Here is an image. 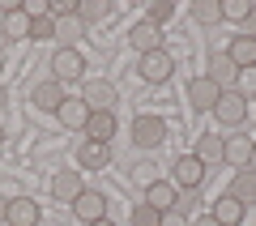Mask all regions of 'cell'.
Returning <instances> with one entry per match:
<instances>
[{
	"instance_id": "cell-1",
	"label": "cell",
	"mask_w": 256,
	"mask_h": 226,
	"mask_svg": "<svg viewBox=\"0 0 256 226\" xmlns=\"http://www.w3.org/2000/svg\"><path fill=\"white\" fill-rule=\"evenodd\" d=\"M166 141V120L162 116H137L132 120V145L137 150H158Z\"/></svg>"
},
{
	"instance_id": "cell-2",
	"label": "cell",
	"mask_w": 256,
	"mask_h": 226,
	"mask_svg": "<svg viewBox=\"0 0 256 226\" xmlns=\"http://www.w3.org/2000/svg\"><path fill=\"white\" fill-rule=\"evenodd\" d=\"M214 116H218V124L239 128V124L248 120V98H244V90H222V98H218V107H214Z\"/></svg>"
},
{
	"instance_id": "cell-3",
	"label": "cell",
	"mask_w": 256,
	"mask_h": 226,
	"mask_svg": "<svg viewBox=\"0 0 256 226\" xmlns=\"http://www.w3.org/2000/svg\"><path fill=\"white\" fill-rule=\"evenodd\" d=\"M141 77H146L150 86H162V82H171V72H175V60H171V52H162V47H158V52H146L141 56Z\"/></svg>"
},
{
	"instance_id": "cell-4",
	"label": "cell",
	"mask_w": 256,
	"mask_h": 226,
	"mask_svg": "<svg viewBox=\"0 0 256 226\" xmlns=\"http://www.w3.org/2000/svg\"><path fill=\"white\" fill-rule=\"evenodd\" d=\"M52 72H56V82H77L86 72V60H82V52L77 47H56V56H52Z\"/></svg>"
},
{
	"instance_id": "cell-5",
	"label": "cell",
	"mask_w": 256,
	"mask_h": 226,
	"mask_svg": "<svg viewBox=\"0 0 256 226\" xmlns=\"http://www.w3.org/2000/svg\"><path fill=\"white\" fill-rule=\"evenodd\" d=\"M171 184L175 188H201L205 184V162L201 158H192V154H184V158H175V166H171Z\"/></svg>"
},
{
	"instance_id": "cell-6",
	"label": "cell",
	"mask_w": 256,
	"mask_h": 226,
	"mask_svg": "<svg viewBox=\"0 0 256 226\" xmlns=\"http://www.w3.org/2000/svg\"><path fill=\"white\" fill-rule=\"evenodd\" d=\"M82 102H86L90 111H116V102H120V90H116L111 82H102V77H98V82H86V90H82Z\"/></svg>"
},
{
	"instance_id": "cell-7",
	"label": "cell",
	"mask_w": 256,
	"mask_h": 226,
	"mask_svg": "<svg viewBox=\"0 0 256 226\" xmlns=\"http://www.w3.org/2000/svg\"><path fill=\"white\" fill-rule=\"evenodd\" d=\"M218 98H222V86L218 82H210V77H192V82H188V102L196 111H214Z\"/></svg>"
},
{
	"instance_id": "cell-8",
	"label": "cell",
	"mask_w": 256,
	"mask_h": 226,
	"mask_svg": "<svg viewBox=\"0 0 256 226\" xmlns=\"http://www.w3.org/2000/svg\"><path fill=\"white\" fill-rule=\"evenodd\" d=\"M73 214L82 218L86 226H90V222H102V218H107V196H102V192H94V188H86L82 196L73 200Z\"/></svg>"
},
{
	"instance_id": "cell-9",
	"label": "cell",
	"mask_w": 256,
	"mask_h": 226,
	"mask_svg": "<svg viewBox=\"0 0 256 226\" xmlns=\"http://www.w3.org/2000/svg\"><path fill=\"white\" fill-rule=\"evenodd\" d=\"M0 13H4V38H30V13L18 0H4Z\"/></svg>"
},
{
	"instance_id": "cell-10",
	"label": "cell",
	"mask_w": 256,
	"mask_h": 226,
	"mask_svg": "<svg viewBox=\"0 0 256 226\" xmlns=\"http://www.w3.org/2000/svg\"><path fill=\"white\" fill-rule=\"evenodd\" d=\"M82 192H86L82 171H56V180H52V196L60 200V205H73Z\"/></svg>"
},
{
	"instance_id": "cell-11",
	"label": "cell",
	"mask_w": 256,
	"mask_h": 226,
	"mask_svg": "<svg viewBox=\"0 0 256 226\" xmlns=\"http://www.w3.org/2000/svg\"><path fill=\"white\" fill-rule=\"evenodd\" d=\"M146 205H154L158 214H171V209L180 205V188H175L171 180H154L146 188Z\"/></svg>"
},
{
	"instance_id": "cell-12",
	"label": "cell",
	"mask_w": 256,
	"mask_h": 226,
	"mask_svg": "<svg viewBox=\"0 0 256 226\" xmlns=\"http://www.w3.org/2000/svg\"><path fill=\"white\" fill-rule=\"evenodd\" d=\"M252 150H256L252 136H226V141H222V162H230L235 171H244V166L252 162Z\"/></svg>"
},
{
	"instance_id": "cell-13",
	"label": "cell",
	"mask_w": 256,
	"mask_h": 226,
	"mask_svg": "<svg viewBox=\"0 0 256 226\" xmlns=\"http://www.w3.org/2000/svg\"><path fill=\"white\" fill-rule=\"evenodd\" d=\"M64 98H68V94H64V86L56 82V77H52V82H38L34 90H30V102H34L38 111H60Z\"/></svg>"
},
{
	"instance_id": "cell-14",
	"label": "cell",
	"mask_w": 256,
	"mask_h": 226,
	"mask_svg": "<svg viewBox=\"0 0 256 226\" xmlns=\"http://www.w3.org/2000/svg\"><path fill=\"white\" fill-rule=\"evenodd\" d=\"M43 209H38L34 196H13L9 200V226H38Z\"/></svg>"
},
{
	"instance_id": "cell-15",
	"label": "cell",
	"mask_w": 256,
	"mask_h": 226,
	"mask_svg": "<svg viewBox=\"0 0 256 226\" xmlns=\"http://www.w3.org/2000/svg\"><path fill=\"white\" fill-rule=\"evenodd\" d=\"M77 162H82L86 171H102V166L111 162V145H102V141H82V145H77Z\"/></svg>"
},
{
	"instance_id": "cell-16",
	"label": "cell",
	"mask_w": 256,
	"mask_h": 226,
	"mask_svg": "<svg viewBox=\"0 0 256 226\" xmlns=\"http://www.w3.org/2000/svg\"><path fill=\"white\" fill-rule=\"evenodd\" d=\"M111 136H116V111H90L86 141H102V145H111Z\"/></svg>"
},
{
	"instance_id": "cell-17",
	"label": "cell",
	"mask_w": 256,
	"mask_h": 226,
	"mask_svg": "<svg viewBox=\"0 0 256 226\" xmlns=\"http://www.w3.org/2000/svg\"><path fill=\"white\" fill-rule=\"evenodd\" d=\"M226 56H230V64H235L239 72H244V68H256V38H252V34H235V43L226 47Z\"/></svg>"
},
{
	"instance_id": "cell-18",
	"label": "cell",
	"mask_w": 256,
	"mask_h": 226,
	"mask_svg": "<svg viewBox=\"0 0 256 226\" xmlns=\"http://www.w3.org/2000/svg\"><path fill=\"white\" fill-rule=\"evenodd\" d=\"M205 77H210V82H218L222 90H235V82H239V68L230 64V56H226V52H218V56L210 60V72H205Z\"/></svg>"
},
{
	"instance_id": "cell-19",
	"label": "cell",
	"mask_w": 256,
	"mask_h": 226,
	"mask_svg": "<svg viewBox=\"0 0 256 226\" xmlns=\"http://www.w3.org/2000/svg\"><path fill=\"white\" fill-rule=\"evenodd\" d=\"M128 43L137 47V56H146V52H158V47H162V34H158V26H150V22H137V26L128 30Z\"/></svg>"
},
{
	"instance_id": "cell-20",
	"label": "cell",
	"mask_w": 256,
	"mask_h": 226,
	"mask_svg": "<svg viewBox=\"0 0 256 226\" xmlns=\"http://www.w3.org/2000/svg\"><path fill=\"white\" fill-rule=\"evenodd\" d=\"M226 196H235L239 205H256V171H252V166L235 171V180H230V192H226Z\"/></svg>"
},
{
	"instance_id": "cell-21",
	"label": "cell",
	"mask_w": 256,
	"mask_h": 226,
	"mask_svg": "<svg viewBox=\"0 0 256 226\" xmlns=\"http://www.w3.org/2000/svg\"><path fill=\"white\" fill-rule=\"evenodd\" d=\"M56 116H60L64 128H82V132H86V124H90V107H86L82 98H64Z\"/></svg>"
},
{
	"instance_id": "cell-22",
	"label": "cell",
	"mask_w": 256,
	"mask_h": 226,
	"mask_svg": "<svg viewBox=\"0 0 256 226\" xmlns=\"http://www.w3.org/2000/svg\"><path fill=\"white\" fill-rule=\"evenodd\" d=\"M210 214L218 218L222 226H239V222H244V214H248V205H239L235 196H218V200H214V209H210Z\"/></svg>"
},
{
	"instance_id": "cell-23",
	"label": "cell",
	"mask_w": 256,
	"mask_h": 226,
	"mask_svg": "<svg viewBox=\"0 0 256 226\" xmlns=\"http://www.w3.org/2000/svg\"><path fill=\"white\" fill-rule=\"evenodd\" d=\"M82 34H86V22L77 18V13L56 22V38H60V47H77V38H82Z\"/></svg>"
},
{
	"instance_id": "cell-24",
	"label": "cell",
	"mask_w": 256,
	"mask_h": 226,
	"mask_svg": "<svg viewBox=\"0 0 256 226\" xmlns=\"http://www.w3.org/2000/svg\"><path fill=\"white\" fill-rule=\"evenodd\" d=\"M192 158H201L205 166L222 162V136H210V132H205L201 141H196V150H192Z\"/></svg>"
},
{
	"instance_id": "cell-25",
	"label": "cell",
	"mask_w": 256,
	"mask_h": 226,
	"mask_svg": "<svg viewBox=\"0 0 256 226\" xmlns=\"http://www.w3.org/2000/svg\"><path fill=\"white\" fill-rule=\"evenodd\" d=\"M192 18L201 22V26L222 22V0H192Z\"/></svg>"
},
{
	"instance_id": "cell-26",
	"label": "cell",
	"mask_w": 256,
	"mask_h": 226,
	"mask_svg": "<svg viewBox=\"0 0 256 226\" xmlns=\"http://www.w3.org/2000/svg\"><path fill=\"white\" fill-rule=\"evenodd\" d=\"M171 18H175V0H154L150 13H146L150 26H162V22H171Z\"/></svg>"
},
{
	"instance_id": "cell-27",
	"label": "cell",
	"mask_w": 256,
	"mask_h": 226,
	"mask_svg": "<svg viewBox=\"0 0 256 226\" xmlns=\"http://www.w3.org/2000/svg\"><path fill=\"white\" fill-rule=\"evenodd\" d=\"M30 38H34V43H47V38H56V18H52V13L30 22Z\"/></svg>"
},
{
	"instance_id": "cell-28",
	"label": "cell",
	"mask_w": 256,
	"mask_h": 226,
	"mask_svg": "<svg viewBox=\"0 0 256 226\" xmlns=\"http://www.w3.org/2000/svg\"><path fill=\"white\" fill-rule=\"evenodd\" d=\"M248 13H252L248 0H222V18L226 22H248Z\"/></svg>"
},
{
	"instance_id": "cell-29",
	"label": "cell",
	"mask_w": 256,
	"mask_h": 226,
	"mask_svg": "<svg viewBox=\"0 0 256 226\" xmlns=\"http://www.w3.org/2000/svg\"><path fill=\"white\" fill-rule=\"evenodd\" d=\"M158 222H162V214H158L154 205H146V200L132 209V226H158Z\"/></svg>"
},
{
	"instance_id": "cell-30",
	"label": "cell",
	"mask_w": 256,
	"mask_h": 226,
	"mask_svg": "<svg viewBox=\"0 0 256 226\" xmlns=\"http://www.w3.org/2000/svg\"><path fill=\"white\" fill-rule=\"evenodd\" d=\"M102 13H107V9H102V0H86V4H77V18H82V22H94V18H102Z\"/></svg>"
},
{
	"instance_id": "cell-31",
	"label": "cell",
	"mask_w": 256,
	"mask_h": 226,
	"mask_svg": "<svg viewBox=\"0 0 256 226\" xmlns=\"http://www.w3.org/2000/svg\"><path fill=\"white\" fill-rule=\"evenodd\" d=\"M158 226H192V222L180 214V209H171V214H162V222H158Z\"/></svg>"
},
{
	"instance_id": "cell-32",
	"label": "cell",
	"mask_w": 256,
	"mask_h": 226,
	"mask_svg": "<svg viewBox=\"0 0 256 226\" xmlns=\"http://www.w3.org/2000/svg\"><path fill=\"white\" fill-rule=\"evenodd\" d=\"M192 226H222V222H218V218H214V214H205V218H196V222H192Z\"/></svg>"
},
{
	"instance_id": "cell-33",
	"label": "cell",
	"mask_w": 256,
	"mask_h": 226,
	"mask_svg": "<svg viewBox=\"0 0 256 226\" xmlns=\"http://www.w3.org/2000/svg\"><path fill=\"white\" fill-rule=\"evenodd\" d=\"M239 77H244V82H248V86H252V90H256V68H244V72H239Z\"/></svg>"
},
{
	"instance_id": "cell-34",
	"label": "cell",
	"mask_w": 256,
	"mask_h": 226,
	"mask_svg": "<svg viewBox=\"0 0 256 226\" xmlns=\"http://www.w3.org/2000/svg\"><path fill=\"white\" fill-rule=\"evenodd\" d=\"M248 34L256 38V4H252V13H248Z\"/></svg>"
},
{
	"instance_id": "cell-35",
	"label": "cell",
	"mask_w": 256,
	"mask_h": 226,
	"mask_svg": "<svg viewBox=\"0 0 256 226\" xmlns=\"http://www.w3.org/2000/svg\"><path fill=\"white\" fill-rule=\"evenodd\" d=\"M0 222H9V196H0Z\"/></svg>"
},
{
	"instance_id": "cell-36",
	"label": "cell",
	"mask_w": 256,
	"mask_h": 226,
	"mask_svg": "<svg viewBox=\"0 0 256 226\" xmlns=\"http://www.w3.org/2000/svg\"><path fill=\"white\" fill-rule=\"evenodd\" d=\"M4 102H9V94H4V86H0V111H4Z\"/></svg>"
},
{
	"instance_id": "cell-37",
	"label": "cell",
	"mask_w": 256,
	"mask_h": 226,
	"mask_svg": "<svg viewBox=\"0 0 256 226\" xmlns=\"http://www.w3.org/2000/svg\"><path fill=\"white\" fill-rule=\"evenodd\" d=\"M90 226H116V222H111V218H102V222H90Z\"/></svg>"
},
{
	"instance_id": "cell-38",
	"label": "cell",
	"mask_w": 256,
	"mask_h": 226,
	"mask_svg": "<svg viewBox=\"0 0 256 226\" xmlns=\"http://www.w3.org/2000/svg\"><path fill=\"white\" fill-rule=\"evenodd\" d=\"M248 166H252V171H256V150H252V162H248Z\"/></svg>"
},
{
	"instance_id": "cell-39",
	"label": "cell",
	"mask_w": 256,
	"mask_h": 226,
	"mask_svg": "<svg viewBox=\"0 0 256 226\" xmlns=\"http://www.w3.org/2000/svg\"><path fill=\"white\" fill-rule=\"evenodd\" d=\"M0 145H4V124H0Z\"/></svg>"
},
{
	"instance_id": "cell-40",
	"label": "cell",
	"mask_w": 256,
	"mask_h": 226,
	"mask_svg": "<svg viewBox=\"0 0 256 226\" xmlns=\"http://www.w3.org/2000/svg\"><path fill=\"white\" fill-rule=\"evenodd\" d=\"M0 47H4V30H0Z\"/></svg>"
}]
</instances>
